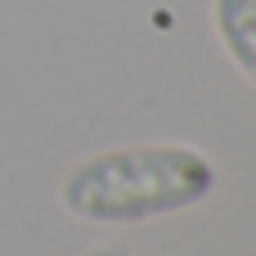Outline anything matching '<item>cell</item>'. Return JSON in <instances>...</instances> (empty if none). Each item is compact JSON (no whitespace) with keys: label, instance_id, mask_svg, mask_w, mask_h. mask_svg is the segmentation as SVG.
<instances>
[{"label":"cell","instance_id":"cell-1","mask_svg":"<svg viewBox=\"0 0 256 256\" xmlns=\"http://www.w3.org/2000/svg\"><path fill=\"white\" fill-rule=\"evenodd\" d=\"M212 180H216L212 162L194 148H180V144L117 148L72 166L58 198L76 220L135 225V220L194 207L212 189Z\"/></svg>","mask_w":256,"mask_h":256},{"label":"cell","instance_id":"cell-2","mask_svg":"<svg viewBox=\"0 0 256 256\" xmlns=\"http://www.w3.org/2000/svg\"><path fill=\"white\" fill-rule=\"evenodd\" d=\"M216 32L238 72L256 86V0H216Z\"/></svg>","mask_w":256,"mask_h":256},{"label":"cell","instance_id":"cell-3","mask_svg":"<svg viewBox=\"0 0 256 256\" xmlns=\"http://www.w3.org/2000/svg\"><path fill=\"white\" fill-rule=\"evenodd\" d=\"M86 256H130V252L117 248V243H104V248H94V252H86Z\"/></svg>","mask_w":256,"mask_h":256}]
</instances>
